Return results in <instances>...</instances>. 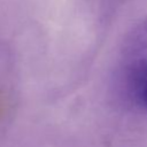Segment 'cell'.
<instances>
[{
  "label": "cell",
  "mask_w": 147,
  "mask_h": 147,
  "mask_svg": "<svg viewBox=\"0 0 147 147\" xmlns=\"http://www.w3.org/2000/svg\"><path fill=\"white\" fill-rule=\"evenodd\" d=\"M118 69L126 95L147 113V18L137 23L125 36Z\"/></svg>",
  "instance_id": "obj_1"
}]
</instances>
